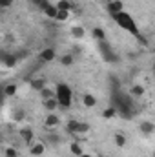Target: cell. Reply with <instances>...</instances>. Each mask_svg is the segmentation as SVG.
I'll list each match as a JSON object with an SVG mask.
<instances>
[{"label": "cell", "instance_id": "6da1fadb", "mask_svg": "<svg viewBox=\"0 0 155 157\" xmlns=\"http://www.w3.org/2000/svg\"><path fill=\"white\" fill-rule=\"evenodd\" d=\"M112 18H113V22H115L119 28H122V29H126L128 33H131L142 46H148V40L141 35V31H139V28H137V22L133 20V17H131L130 13L119 11V13H115V15H112Z\"/></svg>", "mask_w": 155, "mask_h": 157}, {"label": "cell", "instance_id": "7a4b0ae2", "mask_svg": "<svg viewBox=\"0 0 155 157\" xmlns=\"http://www.w3.org/2000/svg\"><path fill=\"white\" fill-rule=\"evenodd\" d=\"M112 106L122 117L126 119L133 117V101H131V97L128 93H120V90L112 91Z\"/></svg>", "mask_w": 155, "mask_h": 157}, {"label": "cell", "instance_id": "3957f363", "mask_svg": "<svg viewBox=\"0 0 155 157\" xmlns=\"http://www.w3.org/2000/svg\"><path fill=\"white\" fill-rule=\"evenodd\" d=\"M55 99L59 102L60 108H70L71 106V101H73V91L68 84L64 82H59L57 88H55Z\"/></svg>", "mask_w": 155, "mask_h": 157}, {"label": "cell", "instance_id": "277c9868", "mask_svg": "<svg viewBox=\"0 0 155 157\" xmlns=\"http://www.w3.org/2000/svg\"><path fill=\"white\" fill-rule=\"evenodd\" d=\"M97 49H99V53H100V57H102V60L104 62H119V55H117L115 51H113V48H112V44L108 42V40H97Z\"/></svg>", "mask_w": 155, "mask_h": 157}, {"label": "cell", "instance_id": "5b68a950", "mask_svg": "<svg viewBox=\"0 0 155 157\" xmlns=\"http://www.w3.org/2000/svg\"><path fill=\"white\" fill-rule=\"evenodd\" d=\"M55 57H57L55 48H46V49H42V51L39 53L40 62H53V60H55Z\"/></svg>", "mask_w": 155, "mask_h": 157}, {"label": "cell", "instance_id": "8992f818", "mask_svg": "<svg viewBox=\"0 0 155 157\" xmlns=\"http://www.w3.org/2000/svg\"><path fill=\"white\" fill-rule=\"evenodd\" d=\"M139 130H141V133H144V135H152L155 132V124L152 121H142V122L139 124Z\"/></svg>", "mask_w": 155, "mask_h": 157}, {"label": "cell", "instance_id": "52a82bcc", "mask_svg": "<svg viewBox=\"0 0 155 157\" xmlns=\"http://www.w3.org/2000/svg\"><path fill=\"white\" fill-rule=\"evenodd\" d=\"M82 104H84V108H95L97 106V97L93 93H84L82 95Z\"/></svg>", "mask_w": 155, "mask_h": 157}, {"label": "cell", "instance_id": "ba28073f", "mask_svg": "<svg viewBox=\"0 0 155 157\" xmlns=\"http://www.w3.org/2000/svg\"><path fill=\"white\" fill-rule=\"evenodd\" d=\"M106 9H108V13H110V15H115V13H119V11H124V9H122V2H120V0H112V2H108Z\"/></svg>", "mask_w": 155, "mask_h": 157}, {"label": "cell", "instance_id": "9c48e42d", "mask_svg": "<svg viewBox=\"0 0 155 157\" xmlns=\"http://www.w3.org/2000/svg\"><path fill=\"white\" fill-rule=\"evenodd\" d=\"M44 152H46V144H44V143H35V144H31V148H29V154L33 157H40Z\"/></svg>", "mask_w": 155, "mask_h": 157}, {"label": "cell", "instance_id": "30bf717a", "mask_svg": "<svg viewBox=\"0 0 155 157\" xmlns=\"http://www.w3.org/2000/svg\"><path fill=\"white\" fill-rule=\"evenodd\" d=\"M17 62H18V59H17L15 53H6V57H4V60H2V64H4L6 68H15Z\"/></svg>", "mask_w": 155, "mask_h": 157}, {"label": "cell", "instance_id": "8fae6325", "mask_svg": "<svg viewBox=\"0 0 155 157\" xmlns=\"http://www.w3.org/2000/svg\"><path fill=\"white\" fill-rule=\"evenodd\" d=\"M20 135H22L24 143L31 144V141H33V137H35V132H33L31 128H22V130H20Z\"/></svg>", "mask_w": 155, "mask_h": 157}, {"label": "cell", "instance_id": "7c38bea8", "mask_svg": "<svg viewBox=\"0 0 155 157\" xmlns=\"http://www.w3.org/2000/svg\"><path fill=\"white\" fill-rule=\"evenodd\" d=\"M59 122H60V119H59V115H55L53 112L46 117V128H55V126H59Z\"/></svg>", "mask_w": 155, "mask_h": 157}, {"label": "cell", "instance_id": "4fadbf2b", "mask_svg": "<svg viewBox=\"0 0 155 157\" xmlns=\"http://www.w3.org/2000/svg\"><path fill=\"white\" fill-rule=\"evenodd\" d=\"M55 7H57L59 11H71V9H73L75 6H73V4H71L70 0H59V2L55 4Z\"/></svg>", "mask_w": 155, "mask_h": 157}, {"label": "cell", "instance_id": "5bb4252c", "mask_svg": "<svg viewBox=\"0 0 155 157\" xmlns=\"http://www.w3.org/2000/svg\"><path fill=\"white\" fill-rule=\"evenodd\" d=\"M88 132H89V124H88V122H78L77 121V126H75L73 135H84V133H88Z\"/></svg>", "mask_w": 155, "mask_h": 157}, {"label": "cell", "instance_id": "9a60e30c", "mask_svg": "<svg viewBox=\"0 0 155 157\" xmlns=\"http://www.w3.org/2000/svg\"><path fill=\"white\" fill-rule=\"evenodd\" d=\"M130 97H142L144 95V88L141 86V84H135V86H131L130 88V93H128Z\"/></svg>", "mask_w": 155, "mask_h": 157}, {"label": "cell", "instance_id": "2e32d148", "mask_svg": "<svg viewBox=\"0 0 155 157\" xmlns=\"http://www.w3.org/2000/svg\"><path fill=\"white\" fill-rule=\"evenodd\" d=\"M42 11H44V15H46L47 18H53V20H55V17H57V11H59V9H57L53 4H49V6H46Z\"/></svg>", "mask_w": 155, "mask_h": 157}, {"label": "cell", "instance_id": "e0dca14e", "mask_svg": "<svg viewBox=\"0 0 155 157\" xmlns=\"http://www.w3.org/2000/svg\"><path fill=\"white\" fill-rule=\"evenodd\" d=\"M44 108H46L47 112H55V110L59 108L57 99H55V97H53V99H46V101H44Z\"/></svg>", "mask_w": 155, "mask_h": 157}, {"label": "cell", "instance_id": "ac0fdd59", "mask_svg": "<svg viewBox=\"0 0 155 157\" xmlns=\"http://www.w3.org/2000/svg\"><path fill=\"white\" fill-rule=\"evenodd\" d=\"M29 84H31V88H33V90L40 91L42 88H46V78H31V80H29Z\"/></svg>", "mask_w": 155, "mask_h": 157}, {"label": "cell", "instance_id": "d6986e66", "mask_svg": "<svg viewBox=\"0 0 155 157\" xmlns=\"http://www.w3.org/2000/svg\"><path fill=\"white\" fill-rule=\"evenodd\" d=\"M91 35H93L95 40H106V33H104L102 28H93L91 29Z\"/></svg>", "mask_w": 155, "mask_h": 157}, {"label": "cell", "instance_id": "ffe728a7", "mask_svg": "<svg viewBox=\"0 0 155 157\" xmlns=\"http://www.w3.org/2000/svg\"><path fill=\"white\" fill-rule=\"evenodd\" d=\"M70 150H71V154L75 157H78L82 152H84V148H82V144L78 143V141H75V143H71V146H70Z\"/></svg>", "mask_w": 155, "mask_h": 157}, {"label": "cell", "instance_id": "44dd1931", "mask_svg": "<svg viewBox=\"0 0 155 157\" xmlns=\"http://www.w3.org/2000/svg\"><path fill=\"white\" fill-rule=\"evenodd\" d=\"M39 93H40V97H42L44 101H46V99H53V97H55V90H51V88H42Z\"/></svg>", "mask_w": 155, "mask_h": 157}, {"label": "cell", "instance_id": "7402d4cb", "mask_svg": "<svg viewBox=\"0 0 155 157\" xmlns=\"http://www.w3.org/2000/svg\"><path fill=\"white\" fill-rule=\"evenodd\" d=\"M73 59H75V57H73L71 53H66V55H62V57H60V64L68 68V66H71V64H73Z\"/></svg>", "mask_w": 155, "mask_h": 157}, {"label": "cell", "instance_id": "603a6c76", "mask_svg": "<svg viewBox=\"0 0 155 157\" xmlns=\"http://www.w3.org/2000/svg\"><path fill=\"white\" fill-rule=\"evenodd\" d=\"M113 141H115V144L119 148H124V146H126V135H124V133H115Z\"/></svg>", "mask_w": 155, "mask_h": 157}, {"label": "cell", "instance_id": "cb8c5ba5", "mask_svg": "<svg viewBox=\"0 0 155 157\" xmlns=\"http://www.w3.org/2000/svg\"><path fill=\"white\" fill-rule=\"evenodd\" d=\"M71 35H73L75 39H82V37L86 35V31H84L82 26H73V28H71Z\"/></svg>", "mask_w": 155, "mask_h": 157}, {"label": "cell", "instance_id": "d4e9b609", "mask_svg": "<svg viewBox=\"0 0 155 157\" xmlns=\"http://www.w3.org/2000/svg\"><path fill=\"white\" fill-rule=\"evenodd\" d=\"M26 119V112L22 110V108H17L15 112H13V121L15 122H20V121H24Z\"/></svg>", "mask_w": 155, "mask_h": 157}, {"label": "cell", "instance_id": "484cf974", "mask_svg": "<svg viewBox=\"0 0 155 157\" xmlns=\"http://www.w3.org/2000/svg\"><path fill=\"white\" fill-rule=\"evenodd\" d=\"M17 93V84H7V86H4V95L6 97H13Z\"/></svg>", "mask_w": 155, "mask_h": 157}, {"label": "cell", "instance_id": "4316f807", "mask_svg": "<svg viewBox=\"0 0 155 157\" xmlns=\"http://www.w3.org/2000/svg\"><path fill=\"white\" fill-rule=\"evenodd\" d=\"M115 115H117V110L112 106V104H110V106H108V108L102 112V117H104V119H113Z\"/></svg>", "mask_w": 155, "mask_h": 157}, {"label": "cell", "instance_id": "83f0119b", "mask_svg": "<svg viewBox=\"0 0 155 157\" xmlns=\"http://www.w3.org/2000/svg\"><path fill=\"white\" fill-rule=\"evenodd\" d=\"M110 86H112V91L120 90V82H119V78H117L115 75H110Z\"/></svg>", "mask_w": 155, "mask_h": 157}, {"label": "cell", "instance_id": "f1b7e54d", "mask_svg": "<svg viewBox=\"0 0 155 157\" xmlns=\"http://www.w3.org/2000/svg\"><path fill=\"white\" fill-rule=\"evenodd\" d=\"M70 18V11H57V17H55V20H59V22H64V20H68Z\"/></svg>", "mask_w": 155, "mask_h": 157}, {"label": "cell", "instance_id": "f546056e", "mask_svg": "<svg viewBox=\"0 0 155 157\" xmlns=\"http://www.w3.org/2000/svg\"><path fill=\"white\" fill-rule=\"evenodd\" d=\"M33 4H35V6H39L40 9H44V7H46V6H49L51 2H49V0H33Z\"/></svg>", "mask_w": 155, "mask_h": 157}, {"label": "cell", "instance_id": "4dcf8cb0", "mask_svg": "<svg viewBox=\"0 0 155 157\" xmlns=\"http://www.w3.org/2000/svg\"><path fill=\"white\" fill-rule=\"evenodd\" d=\"M13 6V0H0V9H9Z\"/></svg>", "mask_w": 155, "mask_h": 157}, {"label": "cell", "instance_id": "1f68e13d", "mask_svg": "<svg viewBox=\"0 0 155 157\" xmlns=\"http://www.w3.org/2000/svg\"><path fill=\"white\" fill-rule=\"evenodd\" d=\"M75 126H77V121H68V133H71V135H73Z\"/></svg>", "mask_w": 155, "mask_h": 157}, {"label": "cell", "instance_id": "d6a6232c", "mask_svg": "<svg viewBox=\"0 0 155 157\" xmlns=\"http://www.w3.org/2000/svg\"><path fill=\"white\" fill-rule=\"evenodd\" d=\"M4 155H6V157H17V150L9 146V148H6V152H4Z\"/></svg>", "mask_w": 155, "mask_h": 157}, {"label": "cell", "instance_id": "836d02e7", "mask_svg": "<svg viewBox=\"0 0 155 157\" xmlns=\"http://www.w3.org/2000/svg\"><path fill=\"white\" fill-rule=\"evenodd\" d=\"M47 139H49V143H51V144H59V141H60V139H59V135H49Z\"/></svg>", "mask_w": 155, "mask_h": 157}, {"label": "cell", "instance_id": "e575fe53", "mask_svg": "<svg viewBox=\"0 0 155 157\" xmlns=\"http://www.w3.org/2000/svg\"><path fill=\"white\" fill-rule=\"evenodd\" d=\"M6 53H7V51H0V62L4 60V57H6Z\"/></svg>", "mask_w": 155, "mask_h": 157}, {"label": "cell", "instance_id": "d590c367", "mask_svg": "<svg viewBox=\"0 0 155 157\" xmlns=\"http://www.w3.org/2000/svg\"><path fill=\"white\" fill-rule=\"evenodd\" d=\"M6 40H7V42H13V40H15V37H11V35H7V37H6Z\"/></svg>", "mask_w": 155, "mask_h": 157}, {"label": "cell", "instance_id": "8d00e7d4", "mask_svg": "<svg viewBox=\"0 0 155 157\" xmlns=\"http://www.w3.org/2000/svg\"><path fill=\"white\" fill-rule=\"evenodd\" d=\"M78 157H93V155H89V154H86V152H82V154H80Z\"/></svg>", "mask_w": 155, "mask_h": 157}, {"label": "cell", "instance_id": "74e56055", "mask_svg": "<svg viewBox=\"0 0 155 157\" xmlns=\"http://www.w3.org/2000/svg\"><path fill=\"white\" fill-rule=\"evenodd\" d=\"M99 157H104V155H99Z\"/></svg>", "mask_w": 155, "mask_h": 157}]
</instances>
